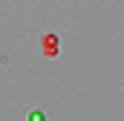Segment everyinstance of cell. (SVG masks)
Segmentation results:
<instances>
[{"label": "cell", "mask_w": 124, "mask_h": 121, "mask_svg": "<svg viewBox=\"0 0 124 121\" xmlns=\"http://www.w3.org/2000/svg\"><path fill=\"white\" fill-rule=\"evenodd\" d=\"M40 46H43V52H46V55H52V58H55V55H58V35H52V32H49V35H43V38H40Z\"/></svg>", "instance_id": "obj_1"}, {"label": "cell", "mask_w": 124, "mask_h": 121, "mask_svg": "<svg viewBox=\"0 0 124 121\" xmlns=\"http://www.w3.org/2000/svg\"><path fill=\"white\" fill-rule=\"evenodd\" d=\"M26 121H46V113H43V110H38V107H32L29 115H26Z\"/></svg>", "instance_id": "obj_2"}]
</instances>
